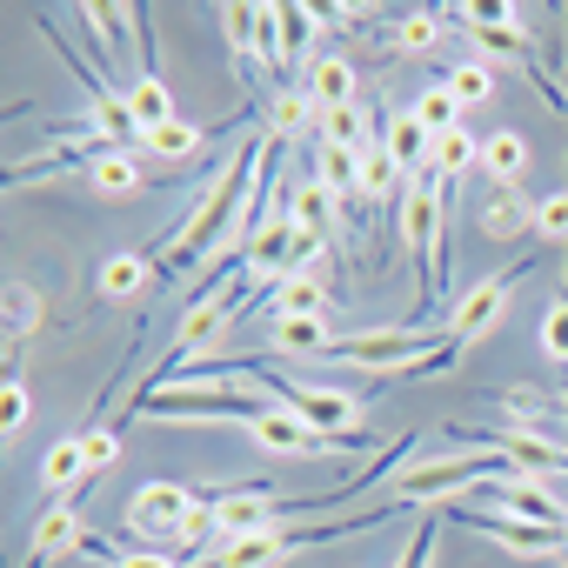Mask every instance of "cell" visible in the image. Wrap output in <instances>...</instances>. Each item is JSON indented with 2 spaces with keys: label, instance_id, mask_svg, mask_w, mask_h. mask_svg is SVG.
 <instances>
[{
  "label": "cell",
  "instance_id": "12",
  "mask_svg": "<svg viewBox=\"0 0 568 568\" xmlns=\"http://www.w3.org/2000/svg\"><path fill=\"white\" fill-rule=\"evenodd\" d=\"M382 148H388V161H395L408 181L435 168V134H428L415 114H395V121H388V134H382Z\"/></svg>",
  "mask_w": 568,
  "mask_h": 568
},
{
  "label": "cell",
  "instance_id": "38",
  "mask_svg": "<svg viewBox=\"0 0 568 568\" xmlns=\"http://www.w3.org/2000/svg\"><path fill=\"white\" fill-rule=\"evenodd\" d=\"M561 295H568V288H561Z\"/></svg>",
  "mask_w": 568,
  "mask_h": 568
},
{
  "label": "cell",
  "instance_id": "7",
  "mask_svg": "<svg viewBox=\"0 0 568 568\" xmlns=\"http://www.w3.org/2000/svg\"><path fill=\"white\" fill-rule=\"evenodd\" d=\"M481 495H488L481 508H495V515L541 521V528H568V508H561V495H548L541 475H501V481H488Z\"/></svg>",
  "mask_w": 568,
  "mask_h": 568
},
{
  "label": "cell",
  "instance_id": "19",
  "mask_svg": "<svg viewBox=\"0 0 568 568\" xmlns=\"http://www.w3.org/2000/svg\"><path fill=\"white\" fill-rule=\"evenodd\" d=\"M308 61H315V8L281 0V68H302L308 74Z\"/></svg>",
  "mask_w": 568,
  "mask_h": 568
},
{
  "label": "cell",
  "instance_id": "2",
  "mask_svg": "<svg viewBox=\"0 0 568 568\" xmlns=\"http://www.w3.org/2000/svg\"><path fill=\"white\" fill-rule=\"evenodd\" d=\"M274 395H247V388H227V382H168V388H148L134 395L128 408L148 415V422H234L247 428Z\"/></svg>",
  "mask_w": 568,
  "mask_h": 568
},
{
  "label": "cell",
  "instance_id": "31",
  "mask_svg": "<svg viewBox=\"0 0 568 568\" xmlns=\"http://www.w3.org/2000/svg\"><path fill=\"white\" fill-rule=\"evenodd\" d=\"M28 415H34V395H28V382H21V375H8V382H0V435L21 442Z\"/></svg>",
  "mask_w": 568,
  "mask_h": 568
},
{
  "label": "cell",
  "instance_id": "15",
  "mask_svg": "<svg viewBox=\"0 0 568 568\" xmlns=\"http://www.w3.org/2000/svg\"><path fill=\"white\" fill-rule=\"evenodd\" d=\"M81 174H88L101 194H141V187H148V174H141V148H101Z\"/></svg>",
  "mask_w": 568,
  "mask_h": 568
},
{
  "label": "cell",
  "instance_id": "14",
  "mask_svg": "<svg viewBox=\"0 0 568 568\" xmlns=\"http://www.w3.org/2000/svg\"><path fill=\"white\" fill-rule=\"evenodd\" d=\"M528 134H515V128H495L488 141H481V174L495 181V187H521V174H528Z\"/></svg>",
  "mask_w": 568,
  "mask_h": 568
},
{
  "label": "cell",
  "instance_id": "27",
  "mask_svg": "<svg viewBox=\"0 0 568 568\" xmlns=\"http://www.w3.org/2000/svg\"><path fill=\"white\" fill-rule=\"evenodd\" d=\"M442 8H415V14H395V48L402 54H428L435 41H442Z\"/></svg>",
  "mask_w": 568,
  "mask_h": 568
},
{
  "label": "cell",
  "instance_id": "3",
  "mask_svg": "<svg viewBox=\"0 0 568 568\" xmlns=\"http://www.w3.org/2000/svg\"><path fill=\"white\" fill-rule=\"evenodd\" d=\"M521 274H528V261H508V267H495V274H475L468 288L455 295V308H448V342H455L462 355L501 328L508 295H515V281H521Z\"/></svg>",
  "mask_w": 568,
  "mask_h": 568
},
{
  "label": "cell",
  "instance_id": "21",
  "mask_svg": "<svg viewBox=\"0 0 568 568\" xmlns=\"http://www.w3.org/2000/svg\"><path fill=\"white\" fill-rule=\"evenodd\" d=\"M442 88H448V94L462 101V114H468V108H481V101L495 94V61H481V54H468V61H455V68L442 74Z\"/></svg>",
  "mask_w": 568,
  "mask_h": 568
},
{
  "label": "cell",
  "instance_id": "23",
  "mask_svg": "<svg viewBox=\"0 0 568 568\" xmlns=\"http://www.w3.org/2000/svg\"><path fill=\"white\" fill-rule=\"evenodd\" d=\"M201 128L194 121H168V128H154L148 141H141V161H194L201 154Z\"/></svg>",
  "mask_w": 568,
  "mask_h": 568
},
{
  "label": "cell",
  "instance_id": "5",
  "mask_svg": "<svg viewBox=\"0 0 568 568\" xmlns=\"http://www.w3.org/2000/svg\"><path fill=\"white\" fill-rule=\"evenodd\" d=\"M187 521H194V488H181V481H148V488L128 495V528L148 548L154 541H181Z\"/></svg>",
  "mask_w": 568,
  "mask_h": 568
},
{
  "label": "cell",
  "instance_id": "11",
  "mask_svg": "<svg viewBox=\"0 0 568 568\" xmlns=\"http://www.w3.org/2000/svg\"><path fill=\"white\" fill-rule=\"evenodd\" d=\"M488 448H501L515 475H568V448H555L548 435H488Z\"/></svg>",
  "mask_w": 568,
  "mask_h": 568
},
{
  "label": "cell",
  "instance_id": "37",
  "mask_svg": "<svg viewBox=\"0 0 568 568\" xmlns=\"http://www.w3.org/2000/svg\"><path fill=\"white\" fill-rule=\"evenodd\" d=\"M114 568H181V555H168V548H128Z\"/></svg>",
  "mask_w": 568,
  "mask_h": 568
},
{
  "label": "cell",
  "instance_id": "32",
  "mask_svg": "<svg viewBox=\"0 0 568 568\" xmlns=\"http://www.w3.org/2000/svg\"><path fill=\"white\" fill-rule=\"evenodd\" d=\"M254 68L281 74V8H261L254 14Z\"/></svg>",
  "mask_w": 568,
  "mask_h": 568
},
{
  "label": "cell",
  "instance_id": "20",
  "mask_svg": "<svg viewBox=\"0 0 568 568\" xmlns=\"http://www.w3.org/2000/svg\"><path fill=\"white\" fill-rule=\"evenodd\" d=\"M128 108H134V121H141V141L174 121V94H168L161 74H134V81H128Z\"/></svg>",
  "mask_w": 568,
  "mask_h": 568
},
{
  "label": "cell",
  "instance_id": "16",
  "mask_svg": "<svg viewBox=\"0 0 568 568\" xmlns=\"http://www.w3.org/2000/svg\"><path fill=\"white\" fill-rule=\"evenodd\" d=\"M154 281V261L148 254H108L101 267H94V295L101 302H128V295H141Z\"/></svg>",
  "mask_w": 568,
  "mask_h": 568
},
{
  "label": "cell",
  "instance_id": "25",
  "mask_svg": "<svg viewBox=\"0 0 568 568\" xmlns=\"http://www.w3.org/2000/svg\"><path fill=\"white\" fill-rule=\"evenodd\" d=\"M254 14H261V8H247V0H234V8H221V34H227V54H234L241 81L254 74Z\"/></svg>",
  "mask_w": 568,
  "mask_h": 568
},
{
  "label": "cell",
  "instance_id": "9",
  "mask_svg": "<svg viewBox=\"0 0 568 568\" xmlns=\"http://www.w3.org/2000/svg\"><path fill=\"white\" fill-rule=\"evenodd\" d=\"M288 221H295V234H315V241H328L335 227H342V201L315 181V174H302L295 187H288Z\"/></svg>",
  "mask_w": 568,
  "mask_h": 568
},
{
  "label": "cell",
  "instance_id": "6",
  "mask_svg": "<svg viewBox=\"0 0 568 568\" xmlns=\"http://www.w3.org/2000/svg\"><path fill=\"white\" fill-rule=\"evenodd\" d=\"M462 528L501 541L508 555H568V528H541V521H515V515H495V508H455Z\"/></svg>",
  "mask_w": 568,
  "mask_h": 568
},
{
  "label": "cell",
  "instance_id": "22",
  "mask_svg": "<svg viewBox=\"0 0 568 568\" xmlns=\"http://www.w3.org/2000/svg\"><path fill=\"white\" fill-rule=\"evenodd\" d=\"M481 234H495V241H515V234H535V207L515 194V187H501L488 207H481Z\"/></svg>",
  "mask_w": 568,
  "mask_h": 568
},
{
  "label": "cell",
  "instance_id": "4",
  "mask_svg": "<svg viewBox=\"0 0 568 568\" xmlns=\"http://www.w3.org/2000/svg\"><path fill=\"white\" fill-rule=\"evenodd\" d=\"M261 375H267V368H261ZM267 388H274V402H281V408H295L315 435H355V428H362V402H355L348 388L295 382V375H267Z\"/></svg>",
  "mask_w": 568,
  "mask_h": 568
},
{
  "label": "cell",
  "instance_id": "36",
  "mask_svg": "<svg viewBox=\"0 0 568 568\" xmlns=\"http://www.w3.org/2000/svg\"><path fill=\"white\" fill-rule=\"evenodd\" d=\"M395 568H435V521H422V528H415V541L395 555Z\"/></svg>",
  "mask_w": 568,
  "mask_h": 568
},
{
  "label": "cell",
  "instance_id": "13",
  "mask_svg": "<svg viewBox=\"0 0 568 568\" xmlns=\"http://www.w3.org/2000/svg\"><path fill=\"white\" fill-rule=\"evenodd\" d=\"M267 348L274 355H308V362H322L328 355V322L322 315H274L267 322Z\"/></svg>",
  "mask_w": 568,
  "mask_h": 568
},
{
  "label": "cell",
  "instance_id": "34",
  "mask_svg": "<svg viewBox=\"0 0 568 568\" xmlns=\"http://www.w3.org/2000/svg\"><path fill=\"white\" fill-rule=\"evenodd\" d=\"M541 355L548 362H568V295H555L548 315H541Z\"/></svg>",
  "mask_w": 568,
  "mask_h": 568
},
{
  "label": "cell",
  "instance_id": "10",
  "mask_svg": "<svg viewBox=\"0 0 568 568\" xmlns=\"http://www.w3.org/2000/svg\"><path fill=\"white\" fill-rule=\"evenodd\" d=\"M94 475H88V435H61V442H48V455H41V488L48 495H81Z\"/></svg>",
  "mask_w": 568,
  "mask_h": 568
},
{
  "label": "cell",
  "instance_id": "33",
  "mask_svg": "<svg viewBox=\"0 0 568 568\" xmlns=\"http://www.w3.org/2000/svg\"><path fill=\"white\" fill-rule=\"evenodd\" d=\"M535 234L568 247V187H555V194H541V201H535Z\"/></svg>",
  "mask_w": 568,
  "mask_h": 568
},
{
  "label": "cell",
  "instance_id": "24",
  "mask_svg": "<svg viewBox=\"0 0 568 568\" xmlns=\"http://www.w3.org/2000/svg\"><path fill=\"white\" fill-rule=\"evenodd\" d=\"M408 114H415V121H422V128H428V134H435V141H442V134H455V128H462V101H455V94H448V88H442V81H435V88H422V94H415V101H408Z\"/></svg>",
  "mask_w": 568,
  "mask_h": 568
},
{
  "label": "cell",
  "instance_id": "35",
  "mask_svg": "<svg viewBox=\"0 0 568 568\" xmlns=\"http://www.w3.org/2000/svg\"><path fill=\"white\" fill-rule=\"evenodd\" d=\"M121 462V435L114 428H94L88 435V475H101V468H114Z\"/></svg>",
  "mask_w": 568,
  "mask_h": 568
},
{
  "label": "cell",
  "instance_id": "29",
  "mask_svg": "<svg viewBox=\"0 0 568 568\" xmlns=\"http://www.w3.org/2000/svg\"><path fill=\"white\" fill-rule=\"evenodd\" d=\"M34 322H41V295L21 288V281H8V362L21 355V342L34 335Z\"/></svg>",
  "mask_w": 568,
  "mask_h": 568
},
{
  "label": "cell",
  "instance_id": "28",
  "mask_svg": "<svg viewBox=\"0 0 568 568\" xmlns=\"http://www.w3.org/2000/svg\"><path fill=\"white\" fill-rule=\"evenodd\" d=\"M322 141H335V148H355V154L382 148V141L368 134V114H362V101H355V108H335V114H322Z\"/></svg>",
  "mask_w": 568,
  "mask_h": 568
},
{
  "label": "cell",
  "instance_id": "1",
  "mask_svg": "<svg viewBox=\"0 0 568 568\" xmlns=\"http://www.w3.org/2000/svg\"><path fill=\"white\" fill-rule=\"evenodd\" d=\"M501 475H515L508 468V455L501 448H462V455H435V462H408L402 475H395V501H408V508H435V501H455V495H481L488 481H501Z\"/></svg>",
  "mask_w": 568,
  "mask_h": 568
},
{
  "label": "cell",
  "instance_id": "17",
  "mask_svg": "<svg viewBox=\"0 0 568 568\" xmlns=\"http://www.w3.org/2000/svg\"><path fill=\"white\" fill-rule=\"evenodd\" d=\"M315 181L335 201H355L362 194V154L355 148H335V141H315Z\"/></svg>",
  "mask_w": 568,
  "mask_h": 568
},
{
  "label": "cell",
  "instance_id": "26",
  "mask_svg": "<svg viewBox=\"0 0 568 568\" xmlns=\"http://www.w3.org/2000/svg\"><path fill=\"white\" fill-rule=\"evenodd\" d=\"M74 14H81L88 41H94V48H101V54L114 61V54H121V28H128V8H101V0H81Z\"/></svg>",
  "mask_w": 568,
  "mask_h": 568
},
{
  "label": "cell",
  "instance_id": "18",
  "mask_svg": "<svg viewBox=\"0 0 568 568\" xmlns=\"http://www.w3.org/2000/svg\"><path fill=\"white\" fill-rule=\"evenodd\" d=\"M267 308H274V315H322V322H328V281H322V274H281Z\"/></svg>",
  "mask_w": 568,
  "mask_h": 568
},
{
  "label": "cell",
  "instance_id": "30",
  "mask_svg": "<svg viewBox=\"0 0 568 568\" xmlns=\"http://www.w3.org/2000/svg\"><path fill=\"white\" fill-rule=\"evenodd\" d=\"M468 168H481V141H475L468 128L442 134V141H435V174H442V181H455V174H468Z\"/></svg>",
  "mask_w": 568,
  "mask_h": 568
},
{
  "label": "cell",
  "instance_id": "8",
  "mask_svg": "<svg viewBox=\"0 0 568 568\" xmlns=\"http://www.w3.org/2000/svg\"><path fill=\"white\" fill-rule=\"evenodd\" d=\"M302 94L315 101V114H335V108H355L362 81H355V68H348L342 54H315L308 74H302Z\"/></svg>",
  "mask_w": 568,
  "mask_h": 568
}]
</instances>
